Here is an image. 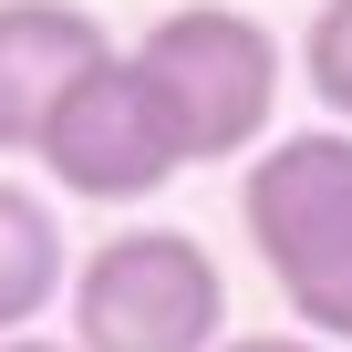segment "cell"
Listing matches in <instances>:
<instances>
[{
  "mask_svg": "<svg viewBox=\"0 0 352 352\" xmlns=\"http://www.w3.org/2000/svg\"><path fill=\"white\" fill-rule=\"evenodd\" d=\"M300 83L331 104V124H352V0H321L300 32Z\"/></svg>",
  "mask_w": 352,
  "mask_h": 352,
  "instance_id": "obj_7",
  "label": "cell"
},
{
  "mask_svg": "<svg viewBox=\"0 0 352 352\" xmlns=\"http://www.w3.org/2000/svg\"><path fill=\"white\" fill-rule=\"evenodd\" d=\"M114 63V32L83 0H0V155H42L52 114Z\"/></svg>",
  "mask_w": 352,
  "mask_h": 352,
  "instance_id": "obj_5",
  "label": "cell"
},
{
  "mask_svg": "<svg viewBox=\"0 0 352 352\" xmlns=\"http://www.w3.org/2000/svg\"><path fill=\"white\" fill-rule=\"evenodd\" d=\"M0 352H83V342H0Z\"/></svg>",
  "mask_w": 352,
  "mask_h": 352,
  "instance_id": "obj_9",
  "label": "cell"
},
{
  "mask_svg": "<svg viewBox=\"0 0 352 352\" xmlns=\"http://www.w3.org/2000/svg\"><path fill=\"white\" fill-rule=\"evenodd\" d=\"M145 83L166 94L176 135H187V166H249L280 124V32L259 11H228V0H187L135 42Z\"/></svg>",
  "mask_w": 352,
  "mask_h": 352,
  "instance_id": "obj_2",
  "label": "cell"
},
{
  "mask_svg": "<svg viewBox=\"0 0 352 352\" xmlns=\"http://www.w3.org/2000/svg\"><path fill=\"white\" fill-rule=\"evenodd\" d=\"M228 352H331V342H311V331H239Z\"/></svg>",
  "mask_w": 352,
  "mask_h": 352,
  "instance_id": "obj_8",
  "label": "cell"
},
{
  "mask_svg": "<svg viewBox=\"0 0 352 352\" xmlns=\"http://www.w3.org/2000/svg\"><path fill=\"white\" fill-rule=\"evenodd\" d=\"M83 352H228V270L197 228H114L73 270Z\"/></svg>",
  "mask_w": 352,
  "mask_h": 352,
  "instance_id": "obj_3",
  "label": "cell"
},
{
  "mask_svg": "<svg viewBox=\"0 0 352 352\" xmlns=\"http://www.w3.org/2000/svg\"><path fill=\"white\" fill-rule=\"evenodd\" d=\"M42 176H52L63 197H83V208H135V197L166 187V176H187V135H176V114H166V94L145 83L135 52H114V63L52 114Z\"/></svg>",
  "mask_w": 352,
  "mask_h": 352,
  "instance_id": "obj_4",
  "label": "cell"
},
{
  "mask_svg": "<svg viewBox=\"0 0 352 352\" xmlns=\"http://www.w3.org/2000/svg\"><path fill=\"white\" fill-rule=\"evenodd\" d=\"M73 249H63V218L21 187V176H0V342H21L52 300H73Z\"/></svg>",
  "mask_w": 352,
  "mask_h": 352,
  "instance_id": "obj_6",
  "label": "cell"
},
{
  "mask_svg": "<svg viewBox=\"0 0 352 352\" xmlns=\"http://www.w3.org/2000/svg\"><path fill=\"white\" fill-rule=\"evenodd\" d=\"M239 228L280 290V311L352 352V124H300L270 135L239 176Z\"/></svg>",
  "mask_w": 352,
  "mask_h": 352,
  "instance_id": "obj_1",
  "label": "cell"
}]
</instances>
